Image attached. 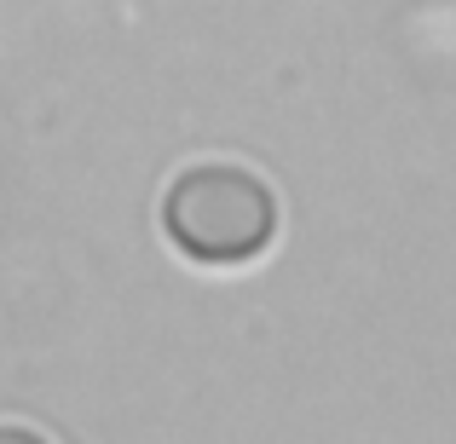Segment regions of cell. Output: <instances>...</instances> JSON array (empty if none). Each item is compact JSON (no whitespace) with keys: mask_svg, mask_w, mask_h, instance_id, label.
Here are the masks:
<instances>
[{"mask_svg":"<svg viewBox=\"0 0 456 444\" xmlns=\"http://www.w3.org/2000/svg\"><path fill=\"white\" fill-rule=\"evenodd\" d=\"M162 231L197 266H243L278 237V197L237 162H197L167 185Z\"/></svg>","mask_w":456,"mask_h":444,"instance_id":"6da1fadb","label":"cell"}]
</instances>
